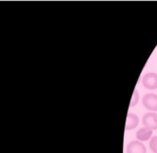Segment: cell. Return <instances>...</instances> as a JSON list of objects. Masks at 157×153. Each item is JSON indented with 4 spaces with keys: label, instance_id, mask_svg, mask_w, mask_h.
Here are the masks:
<instances>
[{
    "label": "cell",
    "instance_id": "cell-1",
    "mask_svg": "<svg viewBox=\"0 0 157 153\" xmlns=\"http://www.w3.org/2000/svg\"><path fill=\"white\" fill-rule=\"evenodd\" d=\"M142 85L147 90H156L157 89V74L153 72L147 73L142 78Z\"/></svg>",
    "mask_w": 157,
    "mask_h": 153
},
{
    "label": "cell",
    "instance_id": "cell-8",
    "mask_svg": "<svg viewBox=\"0 0 157 153\" xmlns=\"http://www.w3.org/2000/svg\"><path fill=\"white\" fill-rule=\"evenodd\" d=\"M149 147L153 153H157V136H154L151 138Z\"/></svg>",
    "mask_w": 157,
    "mask_h": 153
},
{
    "label": "cell",
    "instance_id": "cell-3",
    "mask_svg": "<svg viewBox=\"0 0 157 153\" xmlns=\"http://www.w3.org/2000/svg\"><path fill=\"white\" fill-rule=\"evenodd\" d=\"M142 124L145 127L151 130L157 129V114L154 112L147 113L142 117Z\"/></svg>",
    "mask_w": 157,
    "mask_h": 153
},
{
    "label": "cell",
    "instance_id": "cell-7",
    "mask_svg": "<svg viewBox=\"0 0 157 153\" xmlns=\"http://www.w3.org/2000/svg\"><path fill=\"white\" fill-rule=\"evenodd\" d=\"M139 99H140L139 91H138L137 90H134L133 94H132V97H131V101H130V103H129V106H130V107L136 106L137 103H139Z\"/></svg>",
    "mask_w": 157,
    "mask_h": 153
},
{
    "label": "cell",
    "instance_id": "cell-5",
    "mask_svg": "<svg viewBox=\"0 0 157 153\" xmlns=\"http://www.w3.org/2000/svg\"><path fill=\"white\" fill-rule=\"evenodd\" d=\"M139 125V117L132 113H128L126 119V130H132Z\"/></svg>",
    "mask_w": 157,
    "mask_h": 153
},
{
    "label": "cell",
    "instance_id": "cell-2",
    "mask_svg": "<svg viewBox=\"0 0 157 153\" xmlns=\"http://www.w3.org/2000/svg\"><path fill=\"white\" fill-rule=\"evenodd\" d=\"M143 106L150 111L157 112V95L153 93H147L142 98Z\"/></svg>",
    "mask_w": 157,
    "mask_h": 153
},
{
    "label": "cell",
    "instance_id": "cell-4",
    "mask_svg": "<svg viewBox=\"0 0 157 153\" xmlns=\"http://www.w3.org/2000/svg\"><path fill=\"white\" fill-rule=\"evenodd\" d=\"M127 153H146V147L139 140H134L127 146Z\"/></svg>",
    "mask_w": 157,
    "mask_h": 153
},
{
    "label": "cell",
    "instance_id": "cell-6",
    "mask_svg": "<svg viewBox=\"0 0 157 153\" xmlns=\"http://www.w3.org/2000/svg\"><path fill=\"white\" fill-rule=\"evenodd\" d=\"M151 135H152V130L144 126L138 130V132L136 133V137L139 141L142 142V141L149 140L151 138Z\"/></svg>",
    "mask_w": 157,
    "mask_h": 153
}]
</instances>
